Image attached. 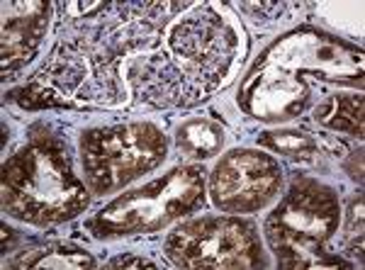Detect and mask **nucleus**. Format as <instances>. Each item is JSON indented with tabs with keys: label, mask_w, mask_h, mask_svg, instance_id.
Instances as JSON below:
<instances>
[{
	"label": "nucleus",
	"mask_w": 365,
	"mask_h": 270,
	"mask_svg": "<svg viewBox=\"0 0 365 270\" xmlns=\"http://www.w3.org/2000/svg\"><path fill=\"white\" fill-rule=\"evenodd\" d=\"M263 144L273 146L275 151H282V154H299V151L312 149V142L304 137V134H290V132L266 134V137H263Z\"/></svg>",
	"instance_id": "423d86ee"
},
{
	"label": "nucleus",
	"mask_w": 365,
	"mask_h": 270,
	"mask_svg": "<svg viewBox=\"0 0 365 270\" xmlns=\"http://www.w3.org/2000/svg\"><path fill=\"white\" fill-rule=\"evenodd\" d=\"M336 227V207H334L331 192L322 185L295 183L290 197L280 204L268 222L270 239L280 237V244L273 246H292V251L309 249L322 244Z\"/></svg>",
	"instance_id": "7ed1b4c3"
},
{
	"label": "nucleus",
	"mask_w": 365,
	"mask_h": 270,
	"mask_svg": "<svg viewBox=\"0 0 365 270\" xmlns=\"http://www.w3.org/2000/svg\"><path fill=\"white\" fill-rule=\"evenodd\" d=\"M115 268H154L151 261H137V258H120L113 263Z\"/></svg>",
	"instance_id": "0eeeda50"
},
{
	"label": "nucleus",
	"mask_w": 365,
	"mask_h": 270,
	"mask_svg": "<svg viewBox=\"0 0 365 270\" xmlns=\"http://www.w3.org/2000/svg\"><path fill=\"white\" fill-rule=\"evenodd\" d=\"M178 142L182 149L192 151L195 156H205L222 144V132L210 122H190V125L180 127Z\"/></svg>",
	"instance_id": "39448f33"
},
{
	"label": "nucleus",
	"mask_w": 365,
	"mask_h": 270,
	"mask_svg": "<svg viewBox=\"0 0 365 270\" xmlns=\"http://www.w3.org/2000/svg\"><path fill=\"white\" fill-rule=\"evenodd\" d=\"M170 258L192 268L258 266L253 227L237 219H205L182 227L168 239Z\"/></svg>",
	"instance_id": "f03ea898"
},
{
	"label": "nucleus",
	"mask_w": 365,
	"mask_h": 270,
	"mask_svg": "<svg viewBox=\"0 0 365 270\" xmlns=\"http://www.w3.org/2000/svg\"><path fill=\"white\" fill-rule=\"evenodd\" d=\"M163 154L166 142L149 125L100 129L83 139V166L96 192L137 178V173L154 168Z\"/></svg>",
	"instance_id": "f257e3e1"
},
{
	"label": "nucleus",
	"mask_w": 365,
	"mask_h": 270,
	"mask_svg": "<svg viewBox=\"0 0 365 270\" xmlns=\"http://www.w3.org/2000/svg\"><path fill=\"white\" fill-rule=\"evenodd\" d=\"M280 185V171L273 158L253 151H234L217 166L212 192L215 202L229 212L258 209Z\"/></svg>",
	"instance_id": "20e7f679"
}]
</instances>
